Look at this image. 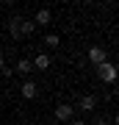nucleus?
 Listing matches in <instances>:
<instances>
[{
	"label": "nucleus",
	"mask_w": 119,
	"mask_h": 125,
	"mask_svg": "<svg viewBox=\"0 0 119 125\" xmlns=\"http://www.w3.org/2000/svg\"><path fill=\"white\" fill-rule=\"evenodd\" d=\"M97 75L102 83H114L116 81V64H111V61H102L100 67H97Z\"/></svg>",
	"instance_id": "f257e3e1"
},
{
	"label": "nucleus",
	"mask_w": 119,
	"mask_h": 125,
	"mask_svg": "<svg viewBox=\"0 0 119 125\" xmlns=\"http://www.w3.org/2000/svg\"><path fill=\"white\" fill-rule=\"evenodd\" d=\"M89 61H92L94 67H100L102 61H108V53H105V47H100V45H92V47H89Z\"/></svg>",
	"instance_id": "f03ea898"
},
{
	"label": "nucleus",
	"mask_w": 119,
	"mask_h": 125,
	"mask_svg": "<svg viewBox=\"0 0 119 125\" xmlns=\"http://www.w3.org/2000/svg\"><path fill=\"white\" fill-rule=\"evenodd\" d=\"M72 117H75V108H72L69 103H58L55 106V120L58 122H69Z\"/></svg>",
	"instance_id": "7ed1b4c3"
},
{
	"label": "nucleus",
	"mask_w": 119,
	"mask_h": 125,
	"mask_svg": "<svg viewBox=\"0 0 119 125\" xmlns=\"http://www.w3.org/2000/svg\"><path fill=\"white\" fill-rule=\"evenodd\" d=\"M22 20H25V17H22V14H11V20H9V33H11V39L14 42H17L19 39V28H22Z\"/></svg>",
	"instance_id": "20e7f679"
},
{
	"label": "nucleus",
	"mask_w": 119,
	"mask_h": 125,
	"mask_svg": "<svg viewBox=\"0 0 119 125\" xmlns=\"http://www.w3.org/2000/svg\"><path fill=\"white\" fill-rule=\"evenodd\" d=\"M31 22H33V25H39V28H44V25L53 22V14H50V9H39V11H36V17L31 20Z\"/></svg>",
	"instance_id": "39448f33"
},
{
	"label": "nucleus",
	"mask_w": 119,
	"mask_h": 125,
	"mask_svg": "<svg viewBox=\"0 0 119 125\" xmlns=\"http://www.w3.org/2000/svg\"><path fill=\"white\" fill-rule=\"evenodd\" d=\"M78 108L80 111H94V108H97V97H94V94H83L80 103H78Z\"/></svg>",
	"instance_id": "423d86ee"
},
{
	"label": "nucleus",
	"mask_w": 119,
	"mask_h": 125,
	"mask_svg": "<svg viewBox=\"0 0 119 125\" xmlns=\"http://www.w3.org/2000/svg\"><path fill=\"white\" fill-rule=\"evenodd\" d=\"M19 92H22V97H25V100H33L36 94H39V86H36L33 81H25V83H22V89H19Z\"/></svg>",
	"instance_id": "0eeeda50"
},
{
	"label": "nucleus",
	"mask_w": 119,
	"mask_h": 125,
	"mask_svg": "<svg viewBox=\"0 0 119 125\" xmlns=\"http://www.w3.org/2000/svg\"><path fill=\"white\" fill-rule=\"evenodd\" d=\"M31 64H33V70H39V72H44V70L50 67V56H44V53H39V56H36V58H33Z\"/></svg>",
	"instance_id": "6e6552de"
},
{
	"label": "nucleus",
	"mask_w": 119,
	"mask_h": 125,
	"mask_svg": "<svg viewBox=\"0 0 119 125\" xmlns=\"http://www.w3.org/2000/svg\"><path fill=\"white\" fill-rule=\"evenodd\" d=\"M17 72H19V75H28V72H33L31 58H19V61H17Z\"/></svg>",
	"instance_id": "1a4fd4ad"
},
{
	"label": "nucleus",
	"mask_w": 119,
	"mask_h": 125,
	"mask_svg": "<svg viewBox=\"0 0 119 125\" xmlns=\"http://www.w3.org/2000/svg\"><path fill=\"white\" fill-rule=\"evenodd\" d=\"M33 31H36V25L31 22V20H22V28H19V33H22V36H31Z\"/></svg>",
	"instance_id": "9d476101"
},
{
	"label": "nucleus",
	"mask_w": 119,
	"mask_h": 125,
	"mask_svg": "<svg viewBox=\"0 0 119 125\" xmlns=\"http://www.w3.org/2000/svg\"><path fill=\"white\" fill-rule=\"evenodd\" d=\"M44 45H47V47H58V45H61L58 33H47V36H44Z\"/></svg>",
	"instance_id": "9b49d317"
},
{
	"label": "nucleus",
	"mask_w": 119,
	"mask_h": 125,
	"mask_svg": "<svg viewBox=\"0 0 119 125\" xmlns=\"http://www.w3.org/2000/svg\"><path fill=\"white\" fill-rule=\"evenodd\" d=\"M0 72H3V78H14V70H11V67H3Z\"/></svg>",
	"instance_id": "f8f14e48"
},
{
	"label": "nucleus",
	"mask_w": 119,
	"mask_h": 125,
	"mask_svg": "<svg viewBox=\"0 0 119 125\" xmlns=\"http://www.w3.org/2000/svg\"><path fill=\"white\" fill-rule=\"evenodd\" d=\"M72 125H89V122H83V120H72Z\"/></svg>",
	"instance_id": "ddd939ff"
},
{
	"label": "nucleus",
	"mask_w": 119,
	"mask_h": 125,
	"mask_svg": "<svg viewBox=\"0 0 119 125\" xmlns=\"http://www.w3.org/2000/svg\"><path fill=\"white\" fill-rule=\"evenodd\" d=\"M94 125H105V122H102V120H100V117H97V120H94Z\"/></svg>",
	"instance_id": "4468645a"
},
{
	"label": "nucleus",
	"mask_w": 119,
	"mask_h": 125,
	"mask_svg": "<svg viewBox=\"0 0 119 125\" xmlns=\"http://www.w3.org/2000/svg\"><path fill=\"white\" fill-rule=\"evenodd\" d=\"M3 67H6V61H3V56H0V70H3Z\"/></svg>",
	"instance_id": "2eb2a0df"
}]
</instances>
